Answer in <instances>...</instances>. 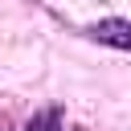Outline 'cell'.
<instances>
[{"instance_id": "6da1fadb", "label": "cell", "mask_w": 131, "mask_h": 131, "mask_svg": "<svg viewBox=\"0 0 131 131\" xmlns=\"http://www.w3.org/2000/svg\"><path fill=\"white\" fill-rule=\"evenodd\" d=\"M86 33H90L98 45H111V49L131 53V20H127V16H102V20H94Z\"/></svg>"}]
</instances>
